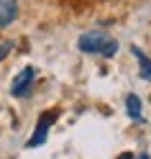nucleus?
<instances>
[{"mask_svg": "<svg viewBox=\"0 0 151 159\" xmlns=\"http://www.w3.org/2000/svg\"><path fill=\"white\" fill-rule=\"evenodd\" d=\"M77 46L82 49L85 54H97V57H115L118 52V41L115 39H110L108 34L103 31H87L79 36Z\"/></svg>", "mask_w": 151, "mask_h": 159, "instance_id": "f257e3e1", "label": "nucleus"}, {"mask_svg": "<svg viewBox=\"0 0 151 159\" xmlns=\"http://www.w3.org/2000/svg\"><path fill=\"white\" fill-rule=\"evenodd\" d=\"M56 111H49V113H44L41 118H38V123H36V134L28 139V149L31 146H38V144H44L46 141V134H49V128H51V123L56 121Z\"/></svg>", "mask_w": 151, "mask_h": 159, "instance_id": "f03ea898", "label": "nucleus"}, {"mask_svg": "<svg viewBox=\"0 0 151 159\" xmlns=\"http://www.w3.org/2000/svg\"><path fill=\"white\" fill-rule=\"evenodd\" d=\"M33 77H36V69H33V67H26L23 72L13 80V85H11V95H16V98H23L28 90H31Z\"/></svg>", "mask_w": 151, "mask_h": 159, "instance_id": "7ed1b4c3", "label": "nucleus"}, {"mask_svg": "<svg viewBox=\"0 0 151 159\" xmlns=\"http://www.w3.org/2000/svg\"><path fill=\"white\" fill-rule=\"evenodd\" d=\"M18 16V3L16 0H0V28L11 26Z\"/></svg>", "mask_w": 151, "mask_h": 159, "instance_id": "20e7f679", "label": "nucleus"}, {"mask_svg": "<svg viewBox=\"0 0 151 159\" xmlns=\"http://www.w3.org/2000/svg\"><path fill=\"white\" fill-rule=\"evenodd\" d=\"M131 52H133V57L138 59V64H141V77H144V80H151V59L141 52L138 46H133Z\"/></svg>", "mask_w": 151, "mask_h": 159, "instance_id": "39448f33", "label": "nucleus"}, {"mask_svg": "<svg viewBox=\"0 0 151 159\" xmlns=\"http://www.w3.org/2000/svg\"><path fill=\"white\" fill-rule=\"evenodd\" d=\"M126 108H128V116L133 118V121H141V118H144V113H141V100H138V95L131 93V95L126 98Z\"/></svg>", "mask_w": 151, "mask_h": 159, "instance_id": "423d86ee", "label": "nucleus"}, {"mask_svg": "<svg viewBox=\"0 0 151 159\" xmlns=\"http://www.w3.org/2000/svg\"><path fill=\"white\" fill-rule=\"evenodd\" d=\"M11 46H13L11 41H3V44H0V59H3V57H5L8 52H11Z\"/></svg>", "mask_w": 151, "mask_h": 159, "instance_id": "0eeeda50", "label": "nucleus"}, {"mask_svg": "<svg viewBox=\"0 0 151 159\" xmlns=\"http://www.w3.org/2000/svg\"><path fill=\"white\" fill-rule=\"evenodd\" d=\"M120 159H131V154H123V157H120Z\"/></svg>", "mask_w": 151, "mask_h": 159, "instance_id": "6e6552de", "label": "nucleus"}, {"mask_svg": "<svg viewBox=\"0 0 151 159\" xmlns=\"http://www.w3.org/2000/svg\"><path fill=\"white\" fill-rule=\"evenodd\" d=\"M138 159H149V157H146V154H144V157H138Z\"/></svg>", "mask_w": 151, "mask_h": 159, "instance_id": "1a4fd4ad", "label": "nucleus"}]
</instances>
